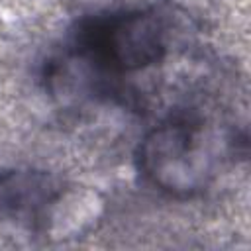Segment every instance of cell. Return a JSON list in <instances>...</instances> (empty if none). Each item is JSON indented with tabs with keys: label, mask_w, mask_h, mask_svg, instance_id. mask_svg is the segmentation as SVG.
<instances>
[{
	"label": "cell",
	"mask_w": 251,
	"mask_h": 251,
	"mask_svg": "<svg viewBox=\"0 0 251 251\" xmlns=\"http://www.w3.org/2000/svg\"><path fill=\"white\" fill-rule=\"evenodd\" d=\"M135 159L153 188L171 198H194L216 178L218 135L204 120L173 116L143 135Z\"/></svg>",
	"instance_id": "cell-1"
},
{
	"label": "cell",
	"mask_w": 251,
	"mask_h": 251,
	"mask_svg": "<svg viewBox=\"0 0 251 251\" xmlns=\"http://www.w3.org/2000/svg\"><path fill=\"white\" fill-rule=\"evenodd\" d=\"M67 184L41 169H10L0 173V229H25L43 235L49 212Z\"/></svg>",
	"instance_id": "cell-3"
},
{
	"label": "cell",
	"mask_w": 251,
	"mask_h": 251,
	"mask_svg": "<svg viewBox=\"0 0 251 251\" xmlns=\"http://www.w3.org/2000/svg\"><path fill=\"white\" fill-rule=\"evenodd\" d=\"M169 45V22L159 10H133L86 20L73 43L86 73L112 76L159 65L167 57Z\"/></svg>",
	"instance_id": "cell-2"
},
{
	"label": "cell",
	"mask_w": 251,
	"mask_h": 251,
	"mask_svg": "<svg viewBox=\"0 0 251 251\" xmlns=\"http://www.w3.org/2000/svg\"><path fill=\"white\" fill-rule=\"evenodd\" d=\"M102 210L104 202L96 192L78 186H65L49 212L43 237H78L94 227Z\"/></svg>",
	"instance_id": "cell-4"
}]
</instances>
